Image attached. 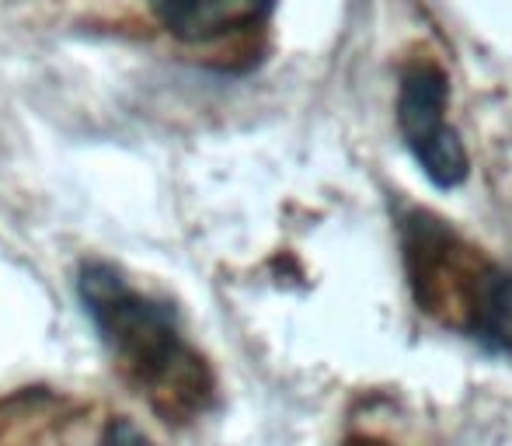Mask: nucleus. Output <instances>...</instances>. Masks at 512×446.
Listing matches in <instances>:
<instances>
[{
    "instance_id": "obj_1",
    "label": "nucleus",
    "mask_w": 512,
    "mask_h": 446,
    "mask_svg": "<svg viewBox=\"0 0 512 446\" xmlns=\"http://www.w3.org/2000/svg\"><path fill=\"white\" fill-rule=\"evenodd\" d=\"M81 300L115 356L168 422H189L213 398L206 363L182 342L171 307L129 290L105 262L81 269Z\"/></svg>"
},
{
    "instance_id": "obj_2",
    "label": "nucleus",
    "mask_w": 512,
    "mask_h": 446,
    "mask_svg": "<svg viewBox=\"0 0 512 446\" xmlns=\"http://www.w3.org/2000/svg\"><path fill=\"white\" fill-rule=\"evenodd\" d=\"M408 272L418 304L443 325L471 332L474 311L495 276V265L467 248L439 220L408 223Z\"/></svg>"
},
{
    "instance_id": "obj_3",
    "label": "nucleus",
    "mask_w": 512,
    "mask_h": 446,
    "mask_svg": "<svg viewBox=\"0 0 512 446\" xmlns=\"http://www.w3.org/2000/svg\"><path fill=\"white\" fill-rule=\"evenodd\" d=\"M446 77L432 63H418L405 74L398 98L401 136L439 189H453L467 178V150L446 122Z\"/></svg>"
},
{
    "instance_id": "obj_4",
    "label": "nucleus",
    "mask_w": 512,
    "mask_h": 446,
    "mask_svg": "<svg viewBox=\"0 0 512 446\" xmlns=\"http://www.w3.org/2000/svg\"><path fill=\"white\" fill-rule=\"evenodd\" d=\"M161 25L182 42H216L262 25L272 0H150Z\"/></svg>"
},
{
    "instance_id": "obj_5",
    "label": "nucleus",
    "mask_w": 512,
    "mask_h": 446,
    "mask_svg": "<svg viewBox=\"0 0 512 446\" xmlns=\"http://www.w3.org/2000/svg\"><path fill=\"white\" fill-rule=\"evenodd\" d=\"M471 335H478L492 349L512 352V272L495 269L492 283L474 311Z\"/></svg>"
},
{
    "instance_id": "obj_6",
    "label": "nucleus",
    "mask_w": 512,
    "mask_h": 446,
    "mask_svg": "<svg viewBox=\"0 0 512 446\" xmlns=\"http://www.w3.org/2000/svg\"><path fill=\"white\" fill-rule=\"evenodd\" d=\"M105 446H154L129 419H115L105 433Z\"/></svg>"
},
{
    "instance_id": "obj_7",
    "label": "nucleus",
    "mask_w": 512,
    "mask_h": 446,
    "mask_svg": "<svg viewBox=\"0 0 512 446\" xmlns=\"http://www.w3.org/2000/svg\"><path fill=\"white\" fill-rule=\"evenodd\" d=\"M345 446H387V443H380V440H352V443H345Z\"/></svg>"
}]
</instances>
